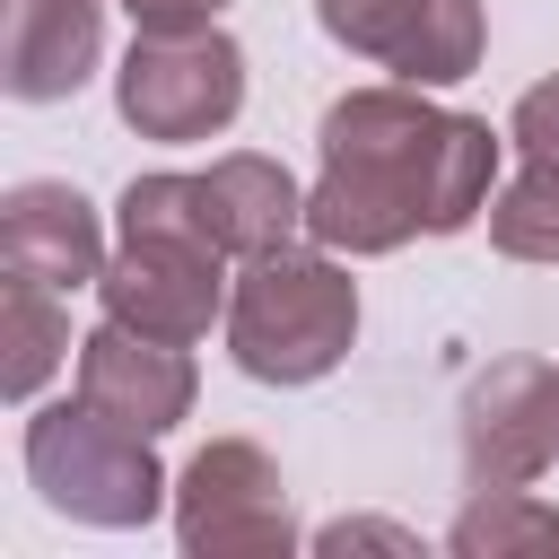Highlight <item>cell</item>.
Returning <instances> with one entry per match:
<instances>
[{
    "instance_id": "obj_1",
    "label": "cell",
    "mask_w": 559,
    "mask_h": 559,
    "mask_svg": "<svg viewBox=\"0 0 559 559\" xmlns=\"http://www.w3.org/2000/svg\"><path fill=\"white\" fill-rule=\"evenodd\" d=\"M489 175L498 131L480 114H454L411 79H376L323 105L306 236L349 262L402 253L411 236H463L489 218Z\"/></svg>"
},
{
    "instance_id": "obj_2",
    "label": "cell",
    "mask_w": 559,
    "mask_h": 559,
    "mask_svg": "<svg viewBox=\"0 0 559 559\" xmlns=\"http://www.w3.org/2000/svg\"><path fill=\"white\" fill-rule=\"evenodd\" d=\"M358 341V280L332 245H271L227 288V358L253 384H314Z\"/></svg>"
},
{
    "instance_id": "obj_3",
    "label": "cell",
    "mask_w": 559,
    "mask_h": 559,
    "mask_svg": "<svg viewBox=\"0 0 559 559\" xmlns=\"http://www.w3.org/2000/svg\"><path fill=\"white\" fill-rule=\"evenodd\" d=\"M26 480L44 489L52 515L96 524V533H140L175 498V480L157 463V437L122 428L87 402H52V411L26 419Z\"/></svg>"
},
{
    "instance_id": "obj_4",
    "label": "cell",
    "mask_w": 559,
    "mask_h": 559,
    "mask_svg": "<svg viewBox=\"0 0 559 559\" xmlns=\"http://www.w3.org/2000/svg\"><path fill=\"white\" fill-rule=\"evenodd\" d=\"M114 210H122V227H192V236H210L227 262H253V253H271V245H288V236L306 227L297 175H288L280 157H253V148H227V157H210L201 175H175V166L131 175Z\"/></svg>"
},
{
    "instance_id": "obj_5",
    "label": "cell",
    "mask_w": 559,
    "mask_h": 559,
    "mask_svg": "<svg viewBox=\"0 0 559 559\" xmlns=\"http://www.w3.org/2000/svg\"><path fill=\"white\" fill-rule=\"evenodd\" d=\"M114 114L140 140H218L245 114V44L210 17V26H140L122 70H114Z\"/></svg>"
},
{
    "instance_id": "obj_6",
    "label": "cell",
    "mask_w": 559,
    "mask_h": 559,
    "mask_svg": "<svg viewBox=\"0 0 559 559\" xmlns=\"http://www.w3.org/2000/svg\"><path fill=\"white\" fill-rule=\"evenodd\" d=\"M175 542L192 559H271V550L288 559L306 533H297L280 463L253 437H210L175 472Z\"/></svg>"
},
{
    "instance_id": "obj_7",
    "label": "cell",
    "mask_w": 559,
    "mask_h": 559,
    "mask_svg": "<svg viewBox=\"0 0 559 559\" xmlns=\"http://www.w3.org/2000/svg\"><path fill=\"white\" fill-rule=\"evenodd\" d=\"M96 306L148 341H210V323L227 314V253L192 227H122V245L105 253Z\"/></svg>"
},
{
    "instance_id": "obj_8",
    "label": "cell",
    "mask_w": 559,
    "mask_h": 559,
    "mask_svg": "<svg viewBox=\"0 0 559 559\" xmlns=\"http://www.w3.org/2000/svg\"><path fill=\"white\" fill-rule=\"evenodd\" d=\"M463 489H533L559 463V367L533 349L489 358L463 384Z\"/></svg>"
},
{
    "instance_id": "obj_9",
    "label": "cell",
    "mask_w": 559,
    "mask_h": 559,
    "mask_svg": "<svg viewBox=\"0 0 559 559\" xmlns=\"http://www.w3.org/2000/svg\"><path fill=\"white\" fill-rule=\"evenodd\" d=\"M323 35L411 87H454L480 70L489 52V17L480 0H314Z\"/></svg>"
},
{
    "instance_id": "obj_10",
    "label": "cell",
    "mask_w": 559,
    "mask_h": 559,
    "mask_svg": "<svg viewBox=\"0 0 559 559\" xmlns=\"http://www.w3.org/2000/svg\"><path fill=\"white\" fill-rule=\"evenodd\" d=\"M192 393H201V376H192L183 341H148L114 314L79 341V402L140 437H166L175 419H192Z\"/></svg>"
},
{
    "instance_id": "obj_11",
    "label": "cell",
    "mask_w": 559,
    "mask_h": 559,
    "mask_svg": "<svg viewBox=\"0 0 559 559\" xmlns=\"http://www.w3.org/2000/svg\"><path fill=\"white\" fill-rule=\"evenodd\" d=\"M105 61V0H0V96L61 105Z\"/></svg>"
},
{
    "instance_id": "obj_12",
    "label": "cell",
    "mask_w": 559,
    "mask_h": 559,
    "mask_svg": "<svg viewBox=\"0 0 559 559\" xmlns=\"http://www.w3.org/2000/svg\"><path fill=\"white\" fill-rule=\"evenodd\" d=\"M0 262L26 271V280H52V288H96L105 280L96 201L79 183H52V175L9 183V201H0Z\"/></svg>"
},
{
    "instance_id": "obj_13",
    "label": "cell",
    "mask_w": 559,
    "mask_h": 559,
    "mask_svg": "<svg viewBox=\"0 0 559 559\" xmlns=\"http://www.w3.org/2000/svg\"><path fill=\"white\" fill-rule=\"evenodd\" d=\"M0 349H9V358H0V393H9V402H35V393H44V376L79 349L52 280H26V271H9V280H0Z\"/></svg>"
},
{
    "instance_id": "obj_14",
    "label": "cell",
    "mask_w": 559,
    "mask_h": 559,
    "mask_svg": "<svg viewBox=\"0 0 559 559\" xmlns=\"http://www.w3.org/2000/svg\"><path fill=\"white\" fill-rule=\"evenodd\" d=\"M454 559H515V550H559V507L533 489H463V515L445 524Z\"/></svg>"
},
{
    "instance_id": "obj_15",
    "label": "cell",
    "mask_w": 559,
    "mask_h": 559,
    "mask_svg": "<svg viewBox=\"0 0 559 559\" xmlns=\"http://www.w3.org/2000/svg\"><path fill=\"white\" fill-rule=\"evenodd\" d=\"M489 245L507 262H559V166H515L489 192Z\"/></svg>"
},
{
    "instance_id": "obj_16",
    "label": "cell",
    "mask_w": 559,
    "mask_h": 559,
    "mask_svg": "<svg viewBox=\"0 0 559 559\" xmlns=\"http://www.w3.org/2000/svg\"><path fill=\"white\" fill-rule=\"evenodd\" d=\"M507 140L533 157V166H559V79H533L507 114Z\"/></svg>"
},
{
    "instance_id": "obj_17",
    "label": "cell",
    "mask_w": 559,
    "mask_h": 559,
    "mask_svg": "<svg viewBox=\"0 0 559 559\" xmlns=\"http://www.w3.org/2000/svg\"><path fill=\"white\" fill-rule=\"evenodd\" d=\"M314 550H402V559H419V533L411 524H376V515H341V524L314 533Z\"/></svg>"
},
{
    "instance_id": "obj_18",
    "label": "cell",
    "mask_w": 559,
    "mask_h": 559,
    "mask_svg": "<svg viewBox=\"0 0 559 559\" xmlns=\"http://www.w3.org/2000/svg\"><path fill=\"white\" fill-rule=\"evenodd\" d=\"M131 9V26H210L227 0H122Z\"/></svg>"
}]
</instances>
